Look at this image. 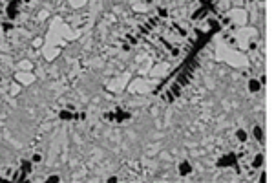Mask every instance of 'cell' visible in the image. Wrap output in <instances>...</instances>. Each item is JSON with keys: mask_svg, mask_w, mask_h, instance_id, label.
<instances>
[{"mask_svg": "<svg viewBox=\"0 0 274 183\" xmlns=\"http://www.w3.org/2000/svg\"><path fill=\"white\" fill-rule=\"evenodd\" d=\"M20 170L24 172L26 176H28V174H31V170H33V161H28V159H22V161H20Z\"/></svg>", "mask_w": 274, "mask_h": 183, "instance_id": "6da1fadb", "label": "cell"}, {"mask_svg": "<svg viewBox=\"0 0 274 183\" xmlns=\"http://www.w3.org/2000/svg\"><path fill=\"white\" fill-rule=\"evenodd\" d=\"M59 117L62 119V121H72V119H75V112H72V110H60L59 112Z\"/></svg>", "mask_w": 274, "mask_h": 183, "instance_id": "7a4b0ae2", "label": "cell"}, {"mask_svg": "<svg viewBox=\"0 0 274 183\" xmlns=\"http://www.w3.org/2000/svg\"><path fill=\"white\" fill-rule=\"evenodd\" d=\"M234 161H236V156H227V157H221V159H219L218 165H219V167H227V165H234Z\"/></svg>", "mask_w": 274, "mask_h": 183, "instance_id": "3957f363", "label": "cell"}, {"mask_svg": "<svg viewBox=\"0 0 274 183\" xmlns=\"http://www.w3.org/2000/svg\"><path fill=\"white\" fill-rule=\"evenodd\" d=\"M260 88H261V82L258 79H250L248 81V90L250 92H254V94H256V92H260Z\"/></svg>", "mask_w": 274, "mask_h": 183, "instance_id": "277c9868", "label": "cell"}, {"mask_svg": "<svg viewBox=\"0 0 274 183\" xmlns=\"http://www.w3.org/2000/svg\"><path fill=\"white\" fill-rule=\"evenodd\" d=\"M252 135H254V139H256L258 143H263V130H261V126H254Z\"/></svg>", "mask_w": 274, "mask_h": 183, "instance_id": "5b68a950", "label": "cell"}, {"mask_svg": "<svg viewBox=\"0 0 274 183\" xmlns=\"http://www.w3.org/2000/svg\"><path fill=\"white\" fill-rule=\"evenodd\" d=\"M192 172V169H190V165L187 163V161H183L181 165H179V174L181 176H187V174H190Z\"/></svg>", "mask_w": 274, "mask_h": 183, "instance_id": "8992f818", "label": "cell"}, {"mask_svg": "<svg viewBox=\"0 0 274 183\" xmlns=\"http://www.w3.org/2000/svg\"><path fill=\"white\" fill-rule=\"evenodd\" d=\"M236 137H238L239 143H245V141L248 139V134H247L245 130H238V132H236Z\"/></svg>", "mask_w": 274, "mask_h": 183, "instance_id": "52a82bcc", "label": "cell"}, {"mask_svg": "<svg viewBox=\"0 0 274 183\" xmlns=\"http://www.w3.org/2000/svg\"><path fill=\"white\" fill-rule=\"evenodd\" d=\"M170 92H172V94H174L175 97H179V94H181V84H179V82L175 81V82H174V84L170 86Z\"/></svg>", "mask_w": 274, "mask_h": 183, "instance_id": "ba28073f", "label": "cell"}, {"mask_svg": "<svg viewBox=\"0 0 274 183\" xmlns=\"http://www.w3.org/2000/svg\"><path fill=\"white\" fill-rule=\"evenodd\" d=\"M263 165V154H258L256 157H254V161H252V167L254 169H260Z\"/></svg>", "mask_w": 274, "mask_h": 183, "instance_id": "9c48e42d", "label": "cell"}, {"mask_svg": "<svg viewBox=\"0 0 274 183\" xmlns=\"http://www.w3.org/2000/svg\"><path fill=\"white\" fill-rule=\"evenodd\" d=\"M161 97H163V99H165L166 103H175V95L172 94V92H170V90H168V92H165V94H163Z\"/></svg>", "mask_w": 274, "mask_h": 183, "instance_id": "30bf717a", "label": "cell"}, {"mask_svg": "<svg viewBox=\"0 0 274 183\" xmlns=\"http://www.w3.org/2000/svg\"><path fill=\"white\" fill-rule=\"evenodd\" d=\"M203 15H207V9H205V8L197 9V11L192 15V20H199V18H203Z\"/></svg>", "mask_w": 274, "mask_h": 183, "instance_id": "8fae6325", "label": "cell"}, {"mask_svg": "<svg viewBox=\"0 0 274 183\" xmlns=\"http://www.w3.org/2000/svg\"><path fill=\"white\" fill-rule=\"evenodd\" d=\"M174 29L177 31V35H179V37H188V31H187L185 28H181V26H177V24H174Z\"/></svg>", "mask_w": 274, "mask_h": 183, "instance_id": "7c38bea8", "label": "cell"}, {"mask_svg": "<svg viewBox=\"0 0 274 183\" xmlns=\"http://www.w3.org/2000/svg\"><path fill=\"white\" fill-rule=\"evenodd\" d=\"M102 117H104V121H113L115 119V112H106Z\"/></svg>", "mask_w": 274, "mask_h": 183, "instance_id": "4fadbf2b", "label": "cell"}, {"mask_svg": "<svg viewBox=\"0 0 274 183\" xmlns=\"http://www.w3.org/2000/svg\"><path fill=\"white\" fill-rule=\"evenodd\" d=\"M157 13H159V15H157L159 18H166V17H168V11H166L165 8H159V9H157Z\"/></svg>", "mask_w": 274, "mask_h": 183, "instance_id": "5bb4252c", "label": "cell"}, {"mask_svg": "<svg viewBox=\"0 0 274 183\" xmlns=\"http://www.w3.org/2000/svg\"><path fill=\"white\" fill-rule=\"evenodd\" d=\"M126 37H128V44H130V46H135V44H137V37H133L132 33H128Z\"/></svg>", "mask_w": 274, "mask_h": 183, "instance_id": "9a60e30c", "label": "cell"}, {"mask_svg": "<svg viewBox=\"0 0 274 183\" xmlns=\"http://www.w3.org/2000/svg\"><path fill=\"white\" fill-rule=\"evenodd\" d=\"M31 161H33V163H40V161H42V156H40V154H33Z\"/></svg>", "mask_w": 274, "mask_h": 183, "instance_id": "2e32d148", "label": "cell"}, {"mask_svg": "<svg viewBox=\"0 0 274 183\" xmlns=\"http://www.w3.org/2000/svg\"><path fill=\"white\" fill-rule=\"evenodd\" d=\"M170 53H172L174 57H177V55H179L181 51H179V48H177V46H172V50H170Z\"/></svg>", "mask_w": 274, "mask_h": 183, "instance_id": "e0dca14e", "label": "cell"}, {"mask_svg": "<svg viewBox=\"0 0 274 183\" xmlns=\"http://www.w3.org/2000/svg\"><path fill=\"white\" fill-rule=\"evenodd\" d=\"M57 181H60L59 176H50V178H48V183H57Z\"/></svg>", "mask_w": 274, "mask_h": 183, "instance_id": "ac0fdd59", "label": "cell"}, {"mask_svg": "<svg viewBox=\"0 0 274 183\" xmlns=\"http://www.w3.org/2000/svg\"><path fill=\"white\" fill-rule=\"evenodd\" d=\"M228 24H230V18H228V17H223V18H221V26H228Z\"/></svg>", "mask_w": 274, "mask_h": 183, "instance_id": "d6986e66", "label": "cell"}, {"mask_svg": "<svg viewBox=\"0 0 274 183\" xmlns=\"http://www.w3.org/2000/svg\"><path fill=\"white\" fill-rule=\"evenodd\" d=\"M4 29H6V31L13 29V24H11V22H6V24H4Z\"/></svg>", "mask_w": 274, "mask_h": 183, "instance_id": "ffe728a7", "label": "cell"}, {"mask_svg": "<svg viewBox=\"0 0 274 183\" xmlns=\"http://www.w3.org/2000/svg\"><path fill=\"white\" fill-rule=\"evenodd\" d=\"M123 50H124V51H130V50H132V46H130L128 42H124V44H123Z\"/></svg>", "mask_w": 274, "mask_h": 183, "instance_id": "44dd1931", "label": "cell"}, {"mask_svg": "<svg viewBox=\"0 0 274 183\" xmlns=\"http://www.w3.org/2000/svg\"><path fill=\"white\" fill-rule=\"evenodd\" d=\"M248 48H250V50H256V48H258V44H256V42H250Z\"/></svg>", "mask_w": 274, "mask_h": 183, "instance_id": "7402d4cb", "label": "cell"}, {"mask_svg": "<svg viewBox=\"0 0 274 183\" xmlns=\"http://www.w3.org/2000/svg\"><path fill=\"white\" fill-rule=\"evenodd\" d=\"M66 108H68V110H72V112H75V106H73V104H66Z\"/></svg>", "mask_w": 274, "mask_h": 183, "instance_id": "603a6c76", "label": "cell"}]
</instances>
